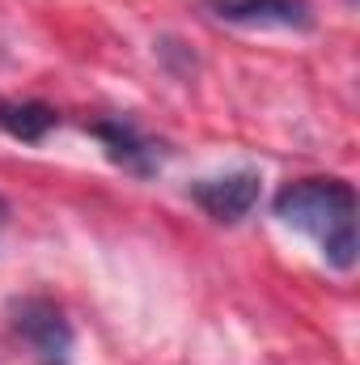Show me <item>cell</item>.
I'll return each mask as SVG.
<instances>
[{"label": "cell", "instance_id": "obj_3", "mask_svg": "<svg viewBox=\"0 0 360 365\" xmlns=\"http://www.w3.org/2000/svg\"><path fill=\"white\" fill-rule=\"evenodd\" d=\"M186 195L221 225H238L242 217L255 212L259 195H263V175L259 170H225L212 179H195L186 187Z\"/></svg>", "mask_w": 360, "mask_h": 365}, {"label": "cell", "instance_id": "obj_4", "mask_svg": "<svg viewBox=\"0 0 360 365\" xmlns=\"http://www.w3.org/2000/svg\"><path fill=\"white\" fill-rule=\"evenodd\" d=\"M216 21L250 30H314L309 0H203Z\"/></svg>", "mask_w": 360, "mask_h": 365}, {"label": "cell", "instance_id": "obj_7", "mask_svg": "<svg viewBox=\"0 0 360 365\" xmlns=\"http://www.w3.org/2000/svg\"><path fill=\"white\" fill-rule=\"evenodd\" d=\"M4 225H9V200L0 195V230H4Z\"/></svg>", "mask_w": 360, "mask_h": 365}, {"label": "cell", "instance_id": "obj_2", "mask_svg": "<svg viewBox=\"0 0 360 365\" xmlns=\"http://www.w3.org/2000/svg\"><path fill=\"white\" fill-rule=\"evenodd\" d=\"M9 327L43 365H73L77 331H73V319L64 314L60 302H51L43 293L13 297L9 302Z\"/></svg>", "mask_w": 360, "mask_h": 365}, {"label": "cell", "instance_id": "obj_6", "mask_svg": "<svg viewBox=\"0 0 360 365\" xmlns=\"http://www.w3.org/2000/svg\"><path fill=\"white\" fill-rule=\"evenodd\" d=\"M55 123H60V115L47 102H4L0 98V132H9L26 145H38Z\"/></svg>", "mask_w": 360, "mask_h": 365}, {"label": "cell", "instance_id": "obj_5", "mask_svg": "<svg viewBox=\"0 0 360 365\" xmlns=\"http://www.w3.org/2000/svg\"><path fill=\"white\" fill-rule=\"evenodd\" d=\"M90 136L102 140V149H106V158L115 162V166H123L127 175H140V179H149V175H157L162 170V145L157 140H149L136 123H127V119H97L90 123Z\"/></svg>", "mask_w": 360, "mask_h": 365}, {"label": "cell", "instance_id": "obj_1", "mask_svg": "<svg viewBox=\"0 0 360 365\" xmlns=\"http://www.w3.org/2000/svg\"><path fill=\"white\" fill-rule=\"evenodd\" d=\"M284 225H297L318 238L322 259L335 272L356 268V187L348 179H297L284 182L271 200Z\"/></svg>", "mask_w": 360, "mask_h": 365}]
</instances>
